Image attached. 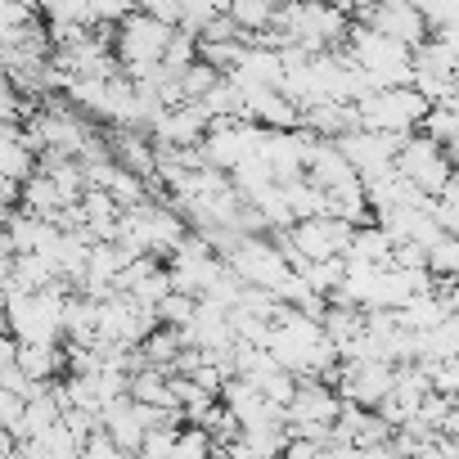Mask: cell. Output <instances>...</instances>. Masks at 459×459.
<instances>
[{
    "mask_svg": "<svg viewBox=\"0 0 459 459\" xmlns=\"http://www.w3.org/2000/svg\"><path fill=\"white\" fill-rule=\"evenodd\" d=\"M333 144L342 149V158L351 162V171H356L360 180H369V176H383V171L396 167V153H401L405 140L378 135V131H351V135H342V140H333Z\"/></svg>",
    "mask_w": 459,
    "mask_h": 459,
    "instance_id": "cell-6",
    "label": "cell"
},
{
    "mask_svg": "<svg viewBox=\"0 0 459 459\" xmlns=\"http://www.w3.org/2000/svg\"><path fill=\"white\" fill-rule=\"evenodd\" d=\"M212 459H230V455H221V450H216V455H212Z\"/></svg>",
    "mask_w": 459,
    "mask_h": 459,
    "instance_id": "cell-17",
    "label": "cell"
},
{
    "mask_svg": "<svg viewBox=\"0 0 459 459\" xmlns=\"http://www.w3.org/2000/svg\"><path fill=\"white\" fill-rule=\"evenodd\" d=\"M37 153L23 144V126L10 131V135H0V180H10V185H28L37 176Z\"/></svg>",
    "mask_w": 459,
    "mask_h": 459,
    "instance_id": "cell-10",
    "label": "cell"
},
{
    "mask_svg": "<svg viewBox=\"0 0 459 459\" xmlns=\"http://www.w3.org/2000/svg\"><path fill=\"white\" fill-rule=\"evenodd\" d=\"M396 171H401L428 203H437V198L446 194L450 176H455V162H450L446 149L432 144L428 135H410V140L401 144V153H396Z\"/></svg>",
    "mask_w": 459,
    "mask_h": 459,
    "instance_id": "cell-2",
    "label": "cell"
},
{
    "mask_svg": "<svg viewBox=\"0 0 459 459\" xmlns=\"http://www.w3.org/2000/svg\"><path fill=\"white\" fill-rule=\"evenodd\" d=\"M82 459H131V455H126L104 428H95V432L82 441Z\"/></svg>",
    "mask_w": 459,
    "mask_h": 459,
    "instance_id": "cell-15",
    "label": "cell"
},
{
    "mask_svg": "<svg viewBox=\"0 0 459 459\" xmlns=\"http://www.w3.org/2000/svg\"><path fill=\"white\" fill-rule=\"evenodd\" d=\"M302 131L316 140H342V135L360 131V113H356V104H311V108H302Z\"/></svg>",
    "mask_w": 459,
    "mask_h": 459,
    "instance_id": "cell-8",
    "label": "cell"
},
{
    "mask_svg": "<svg viewBox=\"0 0 459 459\" xmlns=\"http://www.w3.org/2000/svg\"><path fill=\"white\" fill-rule=\"evenodd\" d=\"M342 405L347 401L338 396V387L316 383V378H298V392L289 401V423L293 428H333Z\"/></svg>",
    "mask_w": 459,
    "mask_h": 459,
    "instance_id": "cell-7",
    "label": "cell"
},
{
    "mask_svg": "<svg viewBox=\"0 0 459 459\" xmlns=\"http://www.w3.org/2000/svg\"><path fill=\"white\" fill-rule=\"evenodd\" d=\"M64 360H68V356H64L59 347H19V369H23L37 387H46V383L64 369Z\"/></svg>",
    "mask_w": 459,
    "mask_h": 459,
    "instance_id": "cell-11",
    "label": "cell"
},
{
    "mask_svg": "<svg viewBox=\"0 0 459 459\" xmlns=\"http://www.w3.org/2000/svg\"><path fill=\"white\" fill-rule=\"evenodd\" d=\"M428 275H432V284L459 280V239H455V235H441V239L428 248Z\"/></svg>",
    "mask_w": 459,
    "mask_h": 459,
    "instance_id": "cell-12",
    "label": "cell"
},
{
    "mask_svg": "<svg viewBox=\"0 0 459 459\" xmlns=\"http://www.w3.org/2000/svg\"><path fill=\"white\" fill-rule=\"evenodd\" d=\"M392 239L383 235L378 225H360L351 235V248H347V262L351 266H369V271H387L392 266Z\"/></svg>",
    "mask_w": 459,
    "mask_h": 459,
    "instance_id": "cell-9",
    "label": "cell"
},
{
    "mask_svg": "<svg viewBox=\"0 0 459 459\" xmlns=\"http://www.w3.org/2000/svg\"><path fill=\"white\" fill-rule=\"evenodd\" d=\"M356 28H369L387 41H401L410 50H419L428 41V23L419 14V5H405V0H392V5H365L356 10Z\"/></svg>",
    "mask_w": 459,
    "mask_h": 459,
    "instance_id": "cell-4",
    "label": "cell"
},
{
    "mask_svg": "<svg viewBox=\"0 0 459 459\" xmlns=\"http://www.w3.org/2000/svg\"><path fill=\"white\" fill-rule=\"evenodd\" d=\"M392 387H396V365L387 360H342L338 365V396L347 405L378 410Z\"/></svg>",
    "mask_w": 459,
    "mask_h": 459,
    "instance_id": "cell-3",
    "label": "cell"
},
{
    "mask_svg": "<svg viewBox=\"0 0 459 459\" xmlns=\"http://www.w3.org/2000/svg\"><path fill=\"white\" fill-rule=\"evenodd\" d=\"M216 455V441L207 428H180L176 432V446H171V459H212Z\"/></svg>",
    "mask_w": 459,
    "mask_h": 459,
    "instance_id": "cell-13",
    "label": "cell"
},
{
    "mask_svg": "<svg viewBox=\"0 0 459 459\" xmlns=\"http://www.w3.org/2000/svg\"><path fill=\"white\" fill-rule=\"evenodd\" d=\"M419 14L428 23V37L459 28V5H455V0H432V5H419Z\"/></svg>",
    "mask_w": 459,
    "mask_h": 459,
    "instance_id": "cell-14",
    "label": "cell"
},
{
    "mask_svg": "<svg viewBox=\"0 0 459 459\" xmlns=\"http://www.w3.org/2000/svg\"><path fill=\"white\" fill-rule=\"evenodd\" d=\"M428 100L414 91V86H396V91H369L356 113H360V131H378V135H396V140H410L423 117H428Z\"/></svg>",
    "mask_w": 459,
    "mask_h": 459,
    "instance_id": "cell-1",
    "label": "cell"
},
{
    "mask_svg": "<svg viewBox=\"0 0 459 459\" xmlns=\"http://www.w3.org/2000/svg\"><path fill=\"white\" fill-rule=\"evenodd\" d=\"M23 414H28V401L0 387V428H5L10 437H19V428H23Z\"/></svg>",
    "mask_w": 459,
    "mask_h": 459,
    "instance_id": "cell-16",
    "label": "cell"
},
{
    "mask_svg": "<svg viewBox=\"0 0 459 459\" xmlns=\"http://www.w3.org/2000/svg\"><path fill=\"white\" fill-rule=\"evenodd\" d=\"M207 131H212V117H207L203 104H176V108H167L158 117V126L149 131V140H153V149L180 153V149H198L207 140Z\"/></svg>",
    "mask_w": 459,
    "mask_h": 459,
    "instance_id": "cell-5",
    "label": "cell"
}]
</instances>
